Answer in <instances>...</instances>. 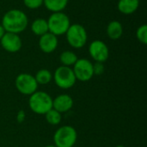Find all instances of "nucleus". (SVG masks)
Returning a JSON list of instances; mask_svg holds the SVG:
<instances>
[{
	"mask_svg": "<svg viewBox=\"0 0 147 147\" xmlns=\"http://www.w3.org/2000/svg\"><path fill=\"white\" fill-rule=\"evenodd\" d=\"M1 25L5 32L19 34L28 26V18L24 11L19 9H11L4 13Z\"/></svg>",
	"mask_w": 147,
	"mask_h": 147,
	"instance_id": "1",
	"label": "nucleus"
},
{
	"mask_svg": "<svg viewBox=\"0 0 147 147\" xmlns=\"http://www.w3.org/2000/svg\"><path fill=\"white\" fill-rule=\"evenodd\" d=\"M30 109L37 115H45L53 109V98L44 91H35L28 100Z\"/></svg>",
	"mask_w": 147,
	"mask_h": 147,
	"instance_id": "2",
	"label": "nucleus"
},
{
	"mask_svg": "<svg viewBox=\"0 0 147 147\" xmlns=\"http://www.w3.org/2000/svg\"><path fill=\"white\" fill-rule=\"evenodd\" d=\"M47 21L49 33L56 35L57 37L65 34L71 25L69 16L63 11L52 13Z\"/></svg>",
	"mask_w": 147,
	"mask_h": 147,
	"instance_id": "3",
	"label": "nucleus"
},
{
	"mask_svg": "<svg viewBox=\"0 0 147 147\" xmlns=\"http://www.w3.org/2000/svg\"><path fill=\"white\" fill-rule=\"evenodd\" d=\"M65 35L67 43L75 49L84 47L88 40L87 31L85 28L79 23L71 24Z\"/></svg>",
	"mask_w": 147,
	"mask_h": 147,
	"instance_id": "4",
	"label": "nucleus"
},
{
	"mask_svg": "<svg viewBox=\"0 0 147 147\" xmlns=\"http://www.w3.org/2000/svg\"><path fill=\"white\" fill-rule=\"evenodd\" d=\"M78 140L76 129L71 126L59 127L53 135V142L56 147H72Z\"/></svg>",
	"mask_w": 147,
	"mask_h": 147,
	"instance_id": "5",
	"label": "nucleus"
},
{
	"mask_svg": "<svg viewBox=\"0 0 147 147\" xmlns=\"http://www.w3.org/2000/svg\"><path fill=\"white\" fill-rule=\"evenodd\" d=\"M53 79L54 80L55 84L63 90L71 89L77 81L72 68L65 65H60L55 70Z\"/></svg>",
	"mask_w": 147,
	"mask_h": 147,
	"instance_id": "6",
	"label": "nucleus"
},
{
	"mask_svg": "<svg viewBox=\"0 0 147 147\" xmlns=\"http://www.w3.org/2000/svg\"><path fill=\"white\" fill-rule=\"evenodd\" d=\"M15 85L16 90L22 95L31 96L37 91L38 84L33 75L28 73H21L16 78Z\"/></svg>",
	"mask_w": 147,
	"mask_h": 147,
	"instance_id": "7",
	"label": "nucleus"
},
{
	"mask_svg": "<svg viewBox=\"0 0 147 147\" xmlns=\"http://www.w3.org/2000/svg\"><path fill=\"white\" fill-rule=\"evenodd\" d=\"M73 72L76 79L81 82L90 81L93 76V64L87 59H78L73 65Z\"/></svg>",
	"mask_w": 147,
	"mask_h": 147,
	"instance_id": "8",
	"label": "nucleus"
},
{
	"mask_svg": "<svg viewBox=\"0 0 147 147\" xmlns=\"http://www.w3.org/2000/svg\"><path fill=\"white\" fill-rule=\"evenodd\" d=\"M89 54L96 62L104 63L109 57V49L104 41L95 40L89 46Z\"/></svg>",
	"mask_w": 147,
	"mask_h": 147,
	"instance_id": "9",
	"label": "nucleus"
},
{
	"mask_svg": "<svg viewBox=\"0 0 147 147\" xmlns=\"http://www.w3.org/2000/svg\"><path fill=\"white\" fill-rule=\"evenodd\" d=\"M0 44L6 52L14 53L21 50L22 47V40L19 34L5 32L0 40Z\"/></svg>",
	"mask_w": 147,
	"mask_h": 147,
	"instance_id": "10",
	"label": "nucleus"
},
{
	"mask_svg": "<svg viewBox=\"0 0 147 147\" xmlns=\"http://www.w3.org/2000/svg\"><path fill=\"white\" fill-rule=\"evenodd\" d=\"M38 45H39L40 49L44 53H52L58 47V45H59L58 37L48 32L40 36Z\"/></svg>",
	"mask_w": 147,
	"mask_h": 147,
	"instance_id": "11",
	"label": "nucleus"
},
{
	"mask_svg": "<svg viewBox=\"0 0 147 147\" xmlns=\"http://www.w3.org/2000/svg\"><path fill=\"white\" fill-rule=\"evenodd\" d=\"M73 106V99L67 94H61L53 99V109L60 114L68 112Z\"/></svg>",
	"mask_w": 147,
	"mask_h": 147,
	"instance_id": "12",
	"label": "nucleus"
},
{
	"mask_svg": "<svg viewBox=\"0 0 147 147\" xmlns=\"http://www.w3.org/2000/svg\"><path fill=\"white\" fill-rule=\"evenodd\" d=\"M140 0H119L117 3L118 10L123 15H132L139 9Z\"/></svg>",
	"mask_w": 147,
	"mask_h": 147,
	"instance_id": "13",
	"label": "nucleus"
},
{
	"mask_svg": "<svg viewBox=\"0 0 147 147\" xmlns=\"http://www.w3.org/2000/svg\"><path fill=\"white\" fill-rule=\"evenodd\" d=\"M106 33L108 37L113 40L120 39L123 34V26L121 22L117 20L111 21L106 28Z\"/></svg>",
	"mask_w": 147,
	"mask_h": 147,
	"instance_id": "14",
	"label": "nucleus"
},
{
	"mask_svg": "<svg viewBox=\"0 0 147 147\" xmlns=\"http://www.w3.org/2000/svg\"><path fill=\"white\" fill-rule=\"evenodd\" d=\"M31 31L36 36H41L47 33H48V25L47 19L39 17L34 19L31 23Z\"/></svg>",
	"mask_w": 147,
	"mask_h": 147,
	"instance_id": "15",
	"label": "nucleus"
},
{
	"mask_svg": "<svg viewBox=\"0 0 147 147\" xmlns=\"http://www.w3.org/2000/svg\"><path fill=\"white\" fill-rule=\"evenodd\" d=\"M68 3L69 0H43V5L52 13L63 11L66 8Z\"/></svg>",
	"mask_w": 147,
	"mask_h": 147,
	"instance_id": "16",
	"label": "nucleus"
},
{
	"mask_svg": "<svg viewBox=\"0 0 147 147\" xmlns=\"http://www.w3.org/2000/svg\"><path fill=\"white\" fill-rule=\"evenodd\" d=\"M78 59L77 54L70 50H65L64 52H62L59 55V60L60 63L62 64V65L65 66H73L74 64L77 62V60Z\"/></svg>",
	"mask_w": 147,
	"mask_h": 147,
	"instance_id": "17",
	"label": "nucleus"
},
{
	"mask_svg": "<svg viewBox=\"0 0 147 147\" xmlns=\"http://www.w3.org/2000/svg\"><path fill=\"white\" fill-rule=\"evenodd\" d=\"M38 85L41 84V85H46L47 84H49L52 79H53V74L51 73V71L47 69H40L39 70L35 76H34Z\"/></svg>",
	"mask_w": 147,
	"mask_h": 147,
	"instance_id": "18",
	"label": "nucleus"
},
{
	"mask_svg": "<svg viewBox=\"0 0 147 147\" xmlns=\"http://www.w3.org/2000/svg\"><path fill=\"white\" fill-rule=\"evenodd\" d=\"M44 115H45V117H46L47 121L50 125L57 126V125H59V124L61 122V119H62L61 114H60L59 112H58L57 110H55L54 109H50V110H49L48 112H47Z\"/></svg>",
	"mask_w": 147,
	"mask_h": 147,
	"instance_id": "19",
	"label": "nucleus"
},
{
	"mask_svg": "<svg viewBox=\"0 0 147 147\" xmlns=\"http://www.w3.org/2000/svg\"><path fill=\"white\" fill-rule=\"evenodd\" d=\"M136 38L137 40L146 45L147 43V25L146 24H142L140 25L137 30H136Z\"/></svg>",
	"mask_w": 147,
	"mask_h": 147,
	"instance_id": "20",
	"label": "nucleus"
},
{
	"mask_svg": "<svg viewBox=\"0 0 147 147\" xmlns=\"http://www.w3.org/2000/svg\"><path fill=\"white\" fill-rule=\"evenodd\" d=\"M23 3L29 9H37L43 5V0H23Z\"/></svg>",
	"mask_w": 147,
	"mask_h": 147,
	"instance_id": "21",
	"label": "nucleus"
},
{
	"mask_svg": "<svg viewBox=\"0 0 147 147\" xmlns=\"http://www.w3.org/2000/svg\"><path fill=\"white\" fill-rule=\"evenodd\" d=\"M104 71H105V66H104L103 63L95 62L93 64V73H94V75L100 76L104 72Z\"/></svg>",
	"mask_w": 147,
	"mask_h": 147,
	"instance_id": "22",
	"label": "nucleus"
},
{
	"mask_svg": "<svg viewBox=\"0 0 147 147\" xmlns=\"http://www.w3.org/2000/svg\"><path fill=\"white\" fill-rule=\"evenodd\" d=\"M26 118V114L23 110H19L17 115H16V120L19 123H22L25 121Z\"/></svg>",
	"mask_w": 147,
	"mask_h": 147,
	"instance_id": "23",
	"label": "nucleus"
},
{
	"mask_svg": "<svg viewBox=\"0 0 147 147\" xmlns=\"http://www.w3.org/2000/svg\"><path fill=\"white\" fill-rule=\"evenodd\" d=\"M5 34V30H4V28H3V26L1 25V23H0V40H1V38L3 37V35Z\"/></svg>",
	"mask_w": 147,
	"mask_h": 147,
	"instance_id": "24",
	"label": "nucleus"
},
{
	"mask_svg": "<svg viewBox=\"0 0 147 147\" xmlns=\"http://www.w3.org/2000/svg\"><path fill=\"white\" fill-rule=\"evenodd\" d=\"M45 147H56L55 146H53V145H50V146H47Z\"/></svg>",
	"mask_w": 147,
	"mask_h": 147,
	"instance_id": "25",
	"label": "nucleus"
},
{
	"mask_svg": "<svg viewBox=\"0 0 147 147\" xmlns=\"http://www.w3.org/2000/svg\"><path fill=\"white\" fill-rule=\"evenodd\" d=\"M116 147H125L124 146H121V145H119V146H117Z\"/></svg>",
	"mask_w": 147,
	"mask_h": 147,
	"instance_id": "26",
	"label": "nucleus"
},
{
	"mask_svg": "<svg viewBox=\"0 0 147 147\" xmlns=\"http://www.w3.org/2000/svg\"><path fill=\"white\" fill-rule=\"evenodd\" d=\"M72 147H74V146H72Z\"/></svg>",
	"mask_w": 147,
	"mask_h": 147,
	"instance_id": "27",
	"label": "nucleus"
}]
</instances>
